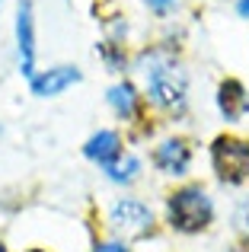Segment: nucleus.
<instances>
[{"mask_svg": "<svg viewBox=\"0 0 249 252\" xmlns=\"http://www.w3.org/2000/svg\"><path fill=\"white\" fill-rule=\"evenodd\" d=\"M169 220L186 233H198L211 223V198L201 189H182L169 198Z\"/></svg>", "mask_w": 249, "mask_h": 252, "instance_id": "f257e3e1", "label": "nucleus"}, {"mask_svg": "<svg viewBox=\"0 0 249 252\" xmlns=\"http://www.w3.org/2000/svg\"><path fill=\"white\" fill-rule=\"evenodd\" d=\"M147 90L154 96V102L163 105V109H182V102H186V77H182V70L169 61H160V58H154L147 67Z\"/></svg>", "mask_w": 249, "mask_h": 252, "instance_id": "f03ea898", "label": "nucleus"}, {"mask_svg": "<svg viewBox=\"0 0 249 252\" xmlns=\"http://www.w3.org/2000/svg\"><path fill=\"white\" fill-rule=\"evenodd\" d=\"M214 166L224 182H243L249 176V144L237 137H218L214 141Z\"/></svg>", "mask_w": 249, "mask_h": 252, "instance_id": "7ed1b4c3", "label": "nucleus"}, {"mask_svg": "<svg viewBox=\"0 0 249 252\" xmlns=\"http://www.w3.org/2000/svg\"><path fill=\"white\" fill-rule=\"evenodd\" d=\"M112 223L122 230V233L128 236H141L150 230V223H154V217H150V211L144 208L141 201H131V198H124L112 208Z\"/></svg>", "mask_w": 249, "mask_h": 252, "instance_id": "20e7f679", "label": "nucleus"}, {"mask_svg": "<svg viewBox=\"0 0 249 252\" xmlns=\"http://www.w3.org/2000/svg\"><path fill=\"white\" fill-rule=\"evenodd\" d=\"M16 35H19V61H23V74L32 77V61H35V32H32V3H29V0L19 3Z\"/></svg>", "mask_w": 249, "mask_h": 252, "instance_id": "39448f33", "label": "nucleus"}, {"mask_svg": "<svg viewBox=\"0 0 249 252\" xmlns=\"http://www.w3.org/2000/svg\"><path fill=\"white\" fill-rule=\"evenodd\" d=\"M77 80H80V74H77L74 67H55L42 77H32V90H35V96H55V93L67 90V86L77 83Z\"/></svg>", "mask_w": 249, "mask_h": 252, "instance_id": "423d86ee", "label": "nucleus"}, {"mask_svg": "<svg viewBox=\"0 0 249 252\" xmlns=\"http://www.w3.org/2000/svg\"><path fill=\"white\" fill-rule=\"evenodd\" d=\"M156 166L163 172H169V176H182V172L188 169V147L182 141H166L160 150H156Z\"/></svg>", "mask_w": 249, "mask_h": 252, "instance_id": "0eeeda50", "label": "nucleus"}, {"mask_svg": "<svg viewBox=\"0 0 249 252\" xmlns=\"http://www.w3.org/2000/svg\"><path fill=\"white\" fill-rule=\"evenodd\" d=\"M87 157H90V160H96V163H102V166L115 163V157H119V134H112V131H102V134L90 137Z\"/></svg>", "mask_w": 249, "mask_h": 252, "instance_id": "6e6552de", "label": "nucleus"}, {"mask_svg": "<svg viewBox=\"0 0 249 252\" xmlns=\"http://www.w3.org/2000/svg\"><path fill=\"white\" fill-rule=\"evenodd\" d=\"M246 109H249V99H246L243 86L237 80H227L220 86V112H224L227 118H240Z\"/></svg>", "mask_w": 249, "mask_h": 252, "instance_id": "1a4fd4ad", "label": "nucleus"}, {"mask_svg": "<svg viewBox=\"0 0 249 252\" xmlns=\"http://www.w3.org/2000/svg\"><path fill=\"white\" fill-rule=\"evenodd\" d=\"M109 102L115 105V112H119V115H131V112H134V105H137V96H134V90H131L128 83H119V86H112V90H109Z\"/></svg>", "mask_w": 249, "mask_h": 252, "instance_id": "9d476101", "label": "nucleus"}, {"mask_svg": "<svg viewBox=\"0 0 249 252\" xmlns=\"http://www.w3.org/2000/svg\"><path fill=\"white\" fill-rule=\"evenodd\" d=\"M109 176L115 179V182H131V179H134V172H137V160L134 157H124L122 163H109Z\"/></svg>", "mask_w": 249, "mask_h": 252, "instance_id": "9b49d317", "label": "nucleus"}, {"mask_svg": "<svg viewBox=\"0 0 249 252\" xmlns=\"http://www.w3.org/2000/svg\"><path fill=\"white\" fill-rule=\"evenodd\" d=\"M237 223H240V230L249 236V201H243V204L237 208Z\"/></svg>", "mask_w": 249, "mask_h": 252, "instance_id": "f8f14e48", "label": "nucleus"}, {"mask_svg": "<svg viewBox=\"0 0 249 252\" xmlns=\"http://www.w3.org/2000/svg\"><path fill=\"white\" fill-rule=\"evenodd\" d=\"M150 6H156V10H169V3H173V0H147Z\"/></svg>", "mask_w": 249, "mask_h": 252, "instance_id": "ddd939ff", "label": "nucleus"}, {"mask_svg": "<svg viewBox=\"0 0 249 252\" xmlns=\"http://www.w3.org/2000/svg\"><path fill=\"white\" fill-rule=\"evenodd\" d=\"M96 252H124V249H122V246H115V243H109V246H99Z\"/></svg>", "mask_w": 249, "mask_h": 252, "instance_id": "4468645a", "label": "nucleus"}, {"mask_svg": "<svg viewBox=\"0 0 249 252\" xmlns=\"http://www.w3.org/2000/svg\"><path fill=\"white\" fill-rule=\"evenodd\" d=\"M240 13H243V16H249V0H240Z\"/></svg>", "mask_w": 249, "mask_h": 252, "instance_id": "2eb2a0df", "label": "nucleus"}, {"mask_svg": "<svg viewBox=\"0 0 249 252\" xmlns=\"http://www.w3.org/2000/svg\"><path fill=\"white\" fill-rule=\"evenodd\" d=\"M0 252H3V249H0Z\"/></svg>", "mask_w": 249, "mask_h": 252, "instance_id": "dca6fc26", "label": "nucleus"}]
</instances>
